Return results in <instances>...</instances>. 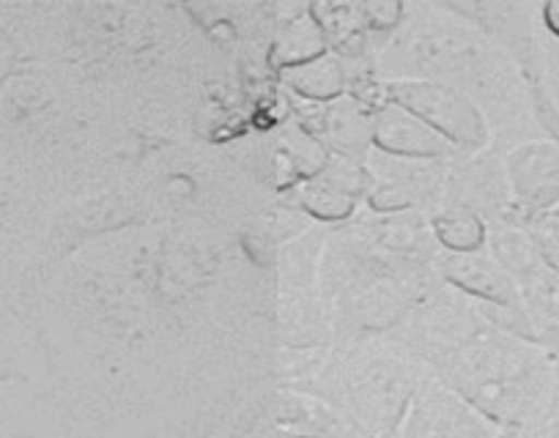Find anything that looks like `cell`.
<instances>
[{
    "mask_svg": "<svg viewBox=\"0 0 559 438\" xmlns=\"http://www.w3.org/2000/svg\"><path fill=\"white\" fill-rule=\"evenodd\" d=\"M390 105L403 107L423 124L448 137L455 148H480L488 141V126L480 107L469 96L428 80H395L384 88Z\"/></svg>",
    "mask_w": 559,
    "mask_h": 438,
    "instance_id": "obj_1",
    "label": "cell"
},
{
    "mask_svg": "<svg viewBox=\"0 0 559 438\" xmlns=\"http://www.w3.org/2000/svg\"><path fill=\"white\" fill-rule=\"evenodd\" d=\"M493 255H497V264L510 277H530L540 266V255H537L535 244L519 231H499L493 236Z\"/></svg>",
    "mask_w": 559,
    "mask_h": 438,
    "instance_id": "obj_10",
    "label": "cell"
},
{
    "mask_svg": "<svg viewBox=\"0 0 559 438\" xmlns=\"http://www.w3.org/2000/svg\"><path fill=\"white\" fill-rule=\"evenodd\" d=\"M280 83L316 105H326L346 94V72H343L341 61L332 56H321L305 66L280 72Z\"/></svg>",
    "mask_w": 559,
    "mask_h": 438,
    "instance_id": "obj_7",
    "label": "cell"
},
{
    "mask_svg": "<svg viewBox=\"0 0 559 438\" xmlns=\"http://www.w3.org/2000/svg\"><path fill=\"white\" fill-rule=\"evenodd\" d=\"M551 296H554V302L559 304V285H554V291H551Z\"/></svg>",
    "mask_w": 559,
    "mask_h": 438,
    "instance_id": "obj_14",
    "label": "cell"
},
{
    "mask_svg": "<svg viewBox=\"0 0 559 438\" xmlns=\"http://www.w3.org/2000/svg\"><path fill=\"white\" fill-rule=\"evenodd\" d=\"M373 146L401 159H433L455 151L448 137L390 101L373 115Z\"/></svg>",
    "mask_w": 559,
    "mask_h": 438,
    "instance_id": "obj_4",
    "label": "cell"
},
{
    "mask_svg": "<svg viewBox=\"0 0 559 438\" xmlns=\"http://www.w3.org/2000/svg\"><path fill=\"white\" fill-rule=\"evenodd\" d=\"M299 126L337 157H362L368 146H373V119L368 105L357 99L341 96L326 105L308 101L305 110H299Z\"/></svg>",
    "mask_w": 559,
    "mask_h": 438,
    "instance_id": "obj_2",
    "label": "cell"
},
{
    "mask_svg": "<svg viewBox=\"0 0 559 438\" xmlns=\"http://www.w3.org/2000/svg\"><path fill=\"white\" fill-rule=\"evenodd\" d=\"M442 275L455 288L466 291L469 296L499 307H521V291L515 280L497 264V260L472 255H448L442 260Z\"/></svg>",
    "mask_w": 559,
    "mask_h": 438,
    "instance_id": "obj_5",
    "label": "cell"
},
{
    "mask_svg": "<svg viewBox=\"0 0 559 438\" xmlns=\"http://www.w3.org/2000/svg\"><path fill=\"white\" fill-rule=\"evenodd\" d=\"M357 14H359V23H362L365 28L386 31L401 20L403 7L401 3H386V0H379V3H359Z\"/></svg>",
    "mask_w": 559,
    "mask_h": 438,
    "instance_id": "obj_11",
    "label": "cell"
},
{
    "mask_svg": "<svg viewBox=\"0 0 559 438\" xmlns=\"http://www.w3.org/2000/svg\"><path fill=\"white\" fill-rule=\"evenodd\" d=\"M292 438H313V436H292Z\"/></svg>",
    "mask_w": 559,
    "mask_h": 438,
    "instance_id": "obj_16",
    "label": "cell"
},
{
    "mask_svg": "<svg viewBox=\"0 0 559 438\" xmlns=\"http://www.w3.org/2000/svg\"><path fill=\"white\" fill-rule=\"evenodd\" d=\"M510 190L526 211H546L559 203V143L526 141L504 159Z\"/></svg>",
    "mask_w": 559,
    "mask_h": 438,
    "instance_id": "obj_3",
    "label": "cell"
},
{
    "mask_svg": "<svg viewBox=\"0 0 559 438\" xmlns=\"http://www.w3.org/2000/svg\"><path fill=\"white\" fill-rule=\"evenodd\" d=\"M543 20H546V28L554 36H559V3H546L543 7Z\"/></svg>",
    "mask_w": 559,
    "mask_h": 438,
    "instance_id": "obj_12",
    "label": "cell"
},
{
    "mask_svg": "<svg viewBox=\"0 0 559 438\" xmlns=\"http://www.w3.org/2000/svg\"><path fill=\"white\" fill-rule=\"evenodd\" d=\"M321 56H326V36L308 9L277 31L272 47H269V66L277 69L280 74L286 69L305 66Z\"/></svg>",
    "mask_w": 559,
    "mask_h": 438,
    "instance_id": "obj_6",
    "label": "cell"
},
{
    "mask_svg": "<svg viewBox=\"0 0 559 438\" xmlns=\"http://www.w3.org/2000/svg\"><path fill=\"white\" fill-rule=\"evenodd\" d=\"M433 233H437L439 244L450 250V255L480 253V247L486 244V226L472 211L439 214L433 219Z\"/></svg>",
    "mask_w": 559,
    "mask_h": 438,
    "instance_id": "obj_8",
    "label": "cell"
},
{
    "mask_svg": "<svg viewBox=\"0 0 559 438\" xmlns=\"http://www.w3.org/2000/svg\"><path fill=\"white\" fill-rule=\"evenodd\" d=\"M499 438H513V436H510V433H502V436H499Z\"/></svg>",
    "mask_w": 559,
    "mask_h": 438,
    "instance_id": "obj_15",
    "label": "cell"
},
{
    "mask_svg": "<svg viewBox=\"0 0 559 438\" xmlns=\"http://www.w3.org/2000/svg\"><path fill=\"white\" fill-rule=\"evenodd\" d=\"M546 438H559V422H554L551 427L546 430Z\"/></svg>",
    "mask_w": 559,
    "mask_h": 438,
    "instance_id": "obj_13",
    "label": "cell"
},
{
    "mask_svg": "<svg viewBox=\"0 0 559 438\" xmlns=\"http://www.w3.org/2000/svg\"><path fill=\"white\" fill-rule=\"evenodd\" d=\"M354 200H357V197L343 192L341 186L330 184V181L321 179V175L302 181V190H299V203H302V208L310 217L321 219V222H341V219L352 217Z\"/></svg>",
    "mask_w": 559,
    "mask_h": 438,
    "instance_id": "obj_9",
    "label": "cell"
}]
</instances>
